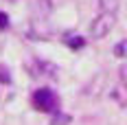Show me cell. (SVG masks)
<instances>
[{
	"mask_svg": "<svg viewBox=\"0 0 127 125\" xmlns=\"http://www.w3.org/2000/svg\"><path fill=\"white\" fill-rule=\"evenodd\" d=\"M114 22H116L114 13H101V15H96V18L92 20V24H90V33H92V38H96V40L105 38V35L112 31Z\"/></svg>",
	"mask_w": 127,
	"mask_h": 125,
	"instance_id": "6da1fadb",
	"label": "cell"
},
{
	"mask_svg": "<svg viewBox=\"0 0 127 125\" xmlns=\"http://www.w3.org/2000/svg\"><path fill=\"white\" fill-rule=\"evenodd\" d=\"M33 105L37 108L39 112H55L57 97H55V92L48 90V88H39V90H35V94H33Z\"/></svg>",
	"mask_w": 127,
	"mask_h": 125,
	"instance_id": "7a4b0ae2",
	"label": "cell"
},
{
	"mask_svg": "<svg viewBox=\"0 0 127 125\" xmlns=\"http://www.w3.org/2000/svg\"><path fill=\"white\" fill-rule=\"evenodd\" d=\"M37 73L44 77H57V68L53 66V64H46V62H37Z\"/></svg>",
	"mask_w": 127,
	"mask_h": 125,
	"instance_id": "3957f363",
	"label": "cell"
},
{
	"mask_svg": "<svg viewBox=\"0 0 127 125\" xmlns=\"http://www.w3.org/2000/svg\"><path fill=\"white\" fill-rule=\"evenodd\" d=\"M101 13H116L118 9V0H99Z\"/></svg>",
	"mask_w": 127,
	"mask_h": 125,
	"instance_id": "277c9868",
	"label": "cell"
},
{
	"mask_svg": "<svg viewBox=\"0 0 127 125\" xmlns=\"http://www.w3.org/2000/svg\"><path fill=\"white\" fill-rule=\"evenodd\" d=\"M66 44H68L70 48H81L86 42H83V38H68V40H66Z\"/></svg>",
	"mask_w": 127,
	"mask_h": 125,
	"instance_id": "5b68a950",
	"label": "cell"
},
{
	"mask_svg": "<svg viewBox=\"0 0 127 125\" xmlns=\"http://www.w3.org/2000/svg\"><path fill=\"white\" fill-rule=\"evenodd\" d=\"M68 123H70V116L68 114H57L53 119V125H68Z\"/></svg>",
	"mask_w": 127,
	"mask_h": 125,
	"instance_id": "8992f818",
	"label": "cell"
},
{
	"mask_svg": "<svg viewBox=\"0 0 127 125\" xmlns=\"http://www.w3.org/2000/svg\"><path fill=\"white\" fill-rule=\"evenodd\" d=\"M0 81L2 83H11V75H9V68L7 66H0Z\"/></svg>",
	"mask_w": 127,
	"mask_h": 125,
	"instance_id": "52a82bcc",
	"label": "cell"
},
{
	"mask_svg": "<svg viewBox=\"0 0 127 125\" xmlns=\"http://www.w3.org/2000/svg\"><path fill=\"white\" fill-rule=\"evenodd\" d=\"M114 55H116V57H125V55H127V42H121V44H116Z\"/></svg>",
	"mask_w": 127,
	"mask_h": 125,
	"instance_id": "ba28073f",
	"label": "cell"
},
{
	"mask_svg": "<svg viewBox=\"0 0 127 125\" xmlns=\"http://www.w3.org/2000/svg\"><path fill=\"white\" fill-rule=\"evenodd\" d=\"M118 75H121V81H123V86L127 88V64H125V66H121V70H118Z\"/></svg>",
	"mask_w": 127,
	"mask_h": 125,
	"instance_id": "9c48e42d",
	"label": "cell"
},
{
	"mask_svg": "<svg viewBox=\"0 0 127 125\" xmlns=\"http://www.w3.org/2000/svg\"><path fill=\"white\" fill-rule=\"evenodd\" d=\"M7 24H9V18H7L4 13H0V29H4Z\"/></svg>",
	"mask_w": 127,
	"mask_h": 125,
	"instance_id": "30bf717a",
	"label": "cell"
},
{
	"mask_svg": "<svg viewBox=\"0 0 127 125\" xmlns=\"http://www.w3.org/2000/svg\"><path fill=\"white\" fill-rule=\"evenodd\" d=\"M11 2H15V0H11Z\"/></svg>",
	"mask_w": 127,
	"mask_h": 125,
	"instance_id": "8fae6325",
	"label": "cell"
}]
</instances>
